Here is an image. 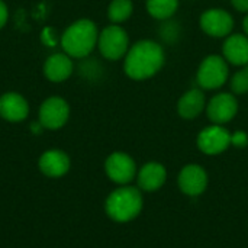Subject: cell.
<instances>
[{
    "label": "cell",
    "mask_w": 248,
    "mask_h": 248,
    "mask_svg": "<svg viewBox=\"0 0 248 248\" xmlns=\"http://www.w3.org/2000/svg\"><path fill=\"white\" fill-rule=\"evenodd\" d=\"M164 60V49L160 44L142 39L128 49L124 70L132 80H147L161 70Z\"/></svg>",
    "instance_id": "1"
},
{
    "label": "cell",
    "mask_w": 248,
    "mask_h": 248,
    "mask_svg": "<svg viewBox=\"0 0 248 248\" xmlns=\"http://www.w3.org/2000/svg\"><path fill=\"white\" fill-rule=\"evenodd\" d=\"M97 26L90 19H80L71 23L61 36V46L68 57L84 58L97 45Z\"/></svg>",
    "instance_id": "2"
},
{
    "label": "cell",
    "mask_w": 248,
    "mask_h": 248,
    "mask_svg": "<svg viewBox=\"0 0 248 248\" xmlns=\"http://www.w3.org/2000/svg\"><path fill=\"white\" fill-rule=\"evenodd\" d=\"M142 209L141 192L135 187H121L112 192L106 201V214L116 222H128Z\"/></svg>",
    "instance_id": "3"
},
{
    "label": "cell",
    "mask_w": 248,
    "mask_h": 248,
    "mask_svg": "<svg viewBox=\"0 0 248 248\" xmlns=\"http://www.w3.org/2000/svg\"><path fill=\"white\" fill-rule=\"evenodd\" d=\"M230 68L227 60L221 55H208L199 65L196 81L205 90L219 89L228 80Z\"/></svg>",
    "instance_id": "4"
},
{
    "label": "cell",
    "mask_w": 248,
    "mask_h": 248,
    "mask_svg": "<svg viewBox=\"0 0 248 248\" xmlns=\"http://www.w3.org/2000/svg\"><path fill=\"white\" fill-rule=\"evenodd\" d=\"M97 46L105 58L110 61H116L124 55H126L129 49L128 33L119 25H110L99 33Z\"/></svg>",
    "instance_id": "5"
},
{
    "label": "cell",
    "mask_w": 248,
    "mask_h": 248,
    "mask_svg": "<svg viewBox=\"0 0 248 248\" xmlns=\"http://www.w3.org/2000/svg\"><path fill=\"white\" fill-rule=\"evenodd\" d=\"M70 116V106L62 97H49L39 108V124L46 129H60Z\"/></svg>",
    "instance_id": "6"
},
{
    "label": "cell",
    "mask_w": 248,
    "mask_h": 248,
    "mask_svg": "<svg viewBox=\"0 0 248 248\" xmlns=\"http://www.w3.org/2000/svg\"><path fill=\"white\" fill-rule=\"evenodd\" d=\"M199 23L202 31L214 38L228 36L234 29V19L224 9H209L203 12L199 19Z\"/></svg>",
    "instance_id": "7"
},
{
    "label": "cell",
    "mask_w": 248,
    "mask_h": 248,
    "mask_svg": "<svg viewBox=\"0 0 248 248\" xmlns=\"http://www.w3.org/2000/svg\"><path fill=\"white\" fill-rule=\"evenodd\" d=\"M231 145V134L221 125H212L198 135V147L202 153L215 155L224 153Z\"/></svg>",
    "instance_id": "8"
},
{
    "label": "cell",
    "mask_w": 248,
    "mask_h": 248,
    "mask_svg": "<svg viewBox=\"0 0 248 248\" xmlns=\"http://www.w3.org/2000/svg\"><path fill=\"white\" fill-rule=\"evenodd\" d=\"M208 118L215 125L230 122L238 112V102L232 93H218L214 96L206 108Z\"/></svg>",
    "instance_id": "9"
},
{
    "label": "cell",
    "mask_w": 248,
    "mask_h": 248,
    "mask_svg": "<svg viewBox=\"0 0 248 248\" xmlns=\"http://www.w3.org/2000/svg\"><path fill=\"white\" fill-rule=\"evenodd\" d=\"M106 174L119 185L129 183L135 176V161L125 153H113L105 163Z\"/></svg>",
    "instance_id": "10"
},
{
    "label": "cell",
    "mask_w": 248,
    "mask_h": 248,
    "mask_svg": "<svg viewBox=\"0 0 248 248\" xmlns=\"http://www.w3.org/2000/svg\"><path fill=\"white\" fill-rule=\"evenodd\" d=\"M208 185L206 171L198 164H189L182 169L179 174V186L185 195L199 196L205 192Z\"/></svg>",
    "instance_id": "11"
},
{
    "label": "cell",
    "mask_w": 248,
    "mask_h": 248,
    "mask_svg": "<svg viewBox=\"0 0 248 248\" xmlns=\"http://www.w3.org/2000/svg\"><path fill=\"white\" fill-rule=\"evenodd\" d=\"M29 115V105L23 96L15 92L4 93L0 97V116L9 122H20Z\"/></svg>",
    "instance_id": "12"
},
{
    "label": "cell",
    "mask_w": 248,
    "mask_h": 248,
    "mask_svg": "<svg viewBox=\"0 0 248 248\" xmlns=\"http://www.w3.org/2000/svg\"><path fill=\"white\" fill-rule=\"evenodd\" d=\"M224 58L234 65H247L248 64V36L243 33L228 35L222 46Z\"/></svg>",
    "instance_id": "13"
},
{
    "label": "cell",
    "mask_w": 248,
    "mask_h": 248,
    "mask_svg": "<svg viewBox=\"0 0 248 248\" xmlns=\"http://www.w3.org/2000/svg\"><path fill=\"white\" fill-rule=\"evenodd\" d=\"M73 61L64 54H52L46 58L44 64V74L49 81L61 83L73 74Z\"/></svg>",
    "instance_id": "14"
},
{
    "label": "cell",
    "mask_w": 248,
    "mask_h": 248,
    "mask_svg": "<svg viewBox=\"0 0 248 248\" xmlns=\"http://www.w3.org/2000/svg\"><path fill=\"white\" fill-rule=\"evenodd\" d=\"M39 169L48 177H61L70 169V158L64 151L49 150L41 155Z\"/></svg>",
    "instance_id": "15"
},
{
    "label": "cell",
    "mask_w": 248,
    "mask_h": 248,
    "mask_svg": "<svg viewBox=\"0 0 248 248\" xmlns=\"http://www.w3.org/2000/svg\"><path fill=\"white\" fill-rule=\"evenodd\" d=\"M205 109V94L199 89L186 92L177 103V112L185 119H195Z\"/></svg>",
    "instance_id": "16"
},
{
    "label": "cell",
    "mask_w": 248,
    "mask_h": 248,
    "mask_svg": "<svg viewBox=\"0 0 248 248\" xmlns=\"http://www.w3.org/2000/svg\"><path fill=\"white\" fill-rule=\"evenodd\" d=\"M166 169L160 163L145 164L138 174V185L145 192H154L160 189L166 182Z\"/></svg>",
    "instance_id": "17"
},
{
    "label": "cell",
    "mask_w": 248,
    "mask_h": 248,
    "mask_svg": "<svg viewBox=\"0 0 248 248\" xmlns=\"http://www.w3.org/2000/svg\"><path fill=\"white\" fill-rule=\"evenodd\" d=\"M179 9V0H147L148 13L158 20L170 19Z\"/></svg>",
    "instance_id": "18"
},
{
    "label": "cell",
    "mask_w": 248,
    "mask_h": 248,
    "mask_svg": "<svg viewBox=\"0 0 248 248\" xmlns=\"http://www.w3.org/2000/svg\"><path fill=\"white\" fill-rule=\"evenodd\" d=\"M134 12V4L131 0H112L108 7V16L113 23H121L126 20Z\"/></svg>",
    "instance_id": "19"
},
{
    "label": "cell",
    "mask_w": 248,
    "mask_h": 248,
    "mask_svg": "<svg viewBox=\"0 0 248 248\" xmlns=\"http://www.w3.org/2000/svg\"><path fill=\"white\" fill-rule=\"evenodd\" d=\"M231 90L235 94L248 93V64L237 71L231 78Z\"/></svg>",
    "instance_id": "20"
},
{
    "label": "cell",
    "mask_w": 248,
    "mask_h": 248,
    "mask_svg": "<svg viewBox=\"0 0 248 248\" xmlns=\"http://www.w3.org/2000/svg\"><path fill=\"white\" fill-rule=\"evenodd\" d=\"M41 39H42V42L45 44V45H48V46H54V45H57V33H55V31L52 29V28H45L44 31H42V33H41Z\"/></svg>",
    "instance_id": "21"
},
{
    "label": "cell",
    "mask_w": 248,
    "mask_h": 248,
    "mask_svg": "<svg viewBox=\"0 0 248 248\" xmlns=\"http://www.w3.org/2000/svg\"><path fill=\"white\" fill-rule=\"evenodd\" d=\"M231 144L235 145V147H240V148L246 147L248 144V135L243 131L235 132L234 135H231Z\"/></svg>",
    "instance_id": "22"
},
{
    "label": "cell",
    "mask_w": 248,
    "mask_h": 248,
    "mask_svg": "<svg viewBox=\"0 0 248 248\" xmlns=\"http://www.w3.org/2000/svg\"><path fill=\"white\" fill-rule=\"evenodd\" d=\"M7 19H9V10H7V6L4 4L3 0H0V29L7 23Z\"/></svg>",
    "instance_id": "23"
},
{
    "label": "cell",
    "mask_w": 248,
    "mask_h": 248,
    "mask_svg": "<svg viewBox=\"0 0 248 248\" xmlns=\"http://www.w3.org/2000/svg\"><path fill=\"white\" fill-rule=\"evenodd\" d=\"M234 9H237L238 12L248 13V0H231Z\"/></svg>",
    "instance_id": "24"
},
{
    "label": "cell",
    "mask_w": 248,
    "mask_h": 248,
    "mask_svg": "<svg viewBox=\"0 0 248 248\" xmlns=\"http://www.w3.org/2000/svg\"><path fill=\"white\" fill-rule=\"evenodd\" d=\"M243 28H244V32H246V35L248 36V13H247V16L244 17V20H243Z\"/></svg>",
    "instance_id": "25"
}]
</instances>
